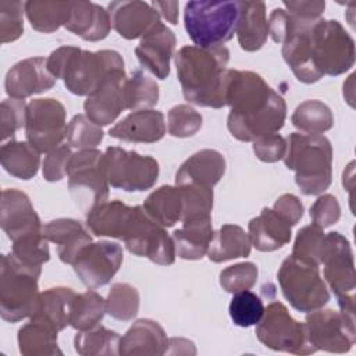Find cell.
<instances>
[{
	"label": "cell",
	"mask_w": 356,
	"mask_h": 356,
	"mask_svg": "<svg viewBox=\"0 0 356 356\" xmlns=\"http://www.w3.org/2000/svg\"><path fill=\"white\" fill-rule=\"evenodd\" d=\"M282 57L299 82L314 83L337 76L355 64V40L337 19H313L295 25L282 43Z\"/></svg>",
	"instance_id": "1"
},
{
	"label": "cell",
	"mask_w": 356,
	"mask_h": 356,
	"mask_svg": "<svg viewBox=\"0 0 356 356\" xmlns=\"http://www.w3.org/2000/svg\"><path fill=\"white\" fill-rule=\"evenodd\" d=\"M225 106L228 131L241 142L277 134L286 118L284 97L253 71L227 70Z\"/></svg>",
	"instance_id": "2"
},
{
	"label": "cell",
	"mask_w": 356,
	"mask_h": 356,
	"mask_svg": "<svg viewBox=\"0 0 356 356\" xmlns=\"http://www.w3.org/2000/svg\"><path fill=\"white\" fill-rule=\"evenodd\" d=\"M228 61L225 46L181 47L175 54V67L185 100L200 107H224Z\"/></svg>",
	"instance_id": "3"
},
{
	"label": "cell",
	"mask_w": 356,
	"mask_h": 356,
	"mask_svg": "<svg viewBox=\"0 0 356 356\" xmlns=\"http://www.w3.org/2000/svg\"><path fill=\"white\" fill-rule=\"evenodd\" d=\"M46 65L56 81H64L72 95L88 97L111 72L124 70V60L115 50L89 51L74 46H61L50 53Z\"/></svg>",
	"instance_id": "4"
},
{
	"label": "cell",
	"mask_w": 356,
	"mask_h": 356,
	"mask_svg": "<svg viewBox=\"0 0 356 356\" xmlns=\"http://www.w3.org/2000/svg\"><path fill=\"white\" fill-rule=\"evenodd\" d=\"M284 164L295 171V182L307 196L321 195L332 181V146L324 135L293 132L286 139Z\"/></svg>",
	"instance_id": "5"
},
{
	"label": "cell",
	"mask_w": 356,
	"mask_h": 356,
	"mask_svg": "<svg viewBox=\"0 0 356 356\" xmlns=\"http://www.w3.org/2000/svg\"><path fill=\"white\" fill-rule=\"evenodd\" d=\"M40 273L42 266L22 263L11 253L1 256L0 314L4 321L17 323L33 314L40 293Z\"/></svg>",
	"instance_id": "6"
},
{
	"label": "cell",
	"mask_w": 356,
	"mask_h": 356,
	"mask_svg": "<svg viewBox=\"0 0 356 356\" xmlns=\"http://www.w3.org/2000/svg\"><path fill=\"white\" fill-rule=\"evenodd\" d=\"M239 19L238 1H188L184 24L189 39L197 47H218L231 40Z\"/></svg>",
	"instance_id": "7"
},
{
	"label": "cell",
	"mask_w": 356,
	"mask_h": 356,
	"mask_svg": "<svg viewBox=\"0 0 356 356\" xmlns=\"http://www.w3.org/2000/svg\"><path fill=\"white\" fill-rule=\"evenodd\" d=\"M68 189L76 207L88 214L108 197L104 153L83 149L74 153L67 167Z\"/></svg>",
	"instance_id": "8"
},
{
	"label": "cell",
	"mask_w": 356,
	"mask_h": 356,
	"mask_svg": "<svg viewBox=\"0 0 356 356\" xmlns=\"http://www.w3.org/2000/svg\"><path fill=\"white\" fill-rule=\"evenodd\" d=\"M278 284L289 305L302 313L321 309L330 300V292L320 275L318 266L288 256L277 271Z\"/></svg>",
	"instance_id": "9"
},
{
	"label": "cell",
	"mask_w": 356,
	"mask_h": 356,
	"mask_svg": "<svg viewBox=\"0 0 356 356\" xmlns=\"http://www.w3.org/2000/svg\"><path fill=\"white\" fill-rule=\"evenodd\" d=\"M256 337L267 348L293 355H312L314 346L307 339L305 323L295 320L278 300L264 307L263 317L256 324Z\"/></svg>",
	"instance_id": "10"
},
{
	"label": "cell",
	"mask_w": 356,
	"mask_h": 356,
	"mask_svg": "<svg viewBox=\"0 0 356 356\" xmlns=\"http://www.w3.org/2000/svg\"><path fill=\"white\" fill-rule=\"evenodd\" d=\"M104 164L108 184L127 192H142L153 188L160 172L156 159L118 146L106 149Z\"/></svg>",
	"instance_id": "11"
},
{
	"label": "cell",
	"mask_w": 356,
	"mask_h": 356,
	"mask_svg": "<svg viewBox=\"0 0 356 356\" xmlns=\"http://www.w3.org/2000/svg\"><path fill=\"white\" fill-rule=\"evenodd\" d=\"M128 252L139 257H147L160 266H170L175 261V245L164 227L153 221L142 206H134V217L124 236Z\"/></svg>",
	"instance_id": "12"
},
{
	"label": "cell",
	"mask_w": 356,
	"mask_h": 356,
	"mask_svg": "<svg viewBox=\"0 0 356 356\" xmlns=\"http://www.w3.org/2000/svg\"><path fill=\"white\" fill-rule=\"evenodd\" d=\"M25 136L40 153L58 147L67 135L65 108L51 97L33 99L26 104Z\"/></svg>",
	"instance_id": "13"
},
{
	"label": "cell",
	"mask_w": 356,
	"mask_h": 356,
	"mask_svg": "<svg viewBox=\"0 0 356 356\" xmlns=\"http://www.w3.org/2000/svg\"><path fill=\"white\" fill-rule=\"evenodd\" d=\"M305 327L307 339L316 350L345 353L356 341L355 314L321 307L306 316Z\"/></svg>",
	"instance_id": "14"
},
{
	"label": "cell",
	"mask_w": 356,
	"mask_h": 356,
	"mask_svg": "<svg viewBox=\"0 0 356 356\" xmlns=\"http://www.w3.org/2000/svg\"><path fill=\"white\" fill-rule=\"evenodd\" d=\"M124 260L121 245L110 241L92 242L72 263L74 271L88 288H99L111 281Z\"/></svg>",
	"instance_id": "15"
},
{
	"label": "cell",
	"mask_w": 356,
	"mask_h": 356,
	"mask_svg": "<svg viewBox=\"0 0 356 356\" xmlns=\"http://www.w3.org/2000/svg\"><path fill=\"white\" fill-rule=\"evenodd\" d=\"M324 278L338 300L355 296L356 275L353 252L349 241L339 232L325 234V246L321 259Z\"/></svg>",
	"instance_id": "16"
},
{
	"label": "cell",
	"mask_w": 356,
	"mask_h": 356,
	"mask_svg": "<svg viewBox=\"0 0 356 356\" xmlns=\"http://www.w3.org/2000/svg\"><path fill=\"white\" fill-rule=\"evenodd\" d=\"M0 225L11 242L43 234V225L26 193L18 189H3Z\"/></svg>",
	"instance_id": "17"
},
{
	"label": "cell",
	"mask_w": 356,
	"mask_h": 356,
	"mask_svg": "<svg viewBox=\"0 0 356 356\" xmlns=\"http://www.w3.org/2000/svg\"><path fill=\"white\" fill-rule=\"evenodd\" d=\"M125 70L111 72L102 85L86 97L83 103L85 115L99 127L108 125L127 110Z\"/></svg>",
	"instance_id": "18"
},
{
	"label": "cell",
	"mask_w": 356,
	"mask_h": 356,
	"mask_svg": "<svg viewBox=\"0 0 356 356\" xmlns=\"http://www.w3.org/2000/svg\"><path fill=\"white\" fill-rule=\"evenodd\" d=\"M177 39L174 32L161 21L152 26L135 49L139 64L159 79L170 75V61L174 56Z\"/></svg>",
	"instance_id": "19"
},
{
	"label": "cell",
	"mask_w": 356,
	"mask_h": 356,
	"mask_svg": "<svg viewBox=\"0 0 356 356\" xmlns=\"http://www.w3.org/2000/svg\"><path fill=\"white\" fill-rule=\"evenodd\" d=\"M56 78L49 72L46 58L29 57L14 64L6 74V93L14 99H25L32 95L50 90Z\"/></svg>",
	"instance_id": "20"
},
{
	"label": "cell",
	"mask_w": 356,
	"mask_h": 356,
	"mask_svg": "<svg viewBox=\"0 0 356 356\" xmlns=\"http://www.w3.org/2000/svg\"><path fill=\"white\" fill-rule=\"evenodd\" d=\"M111 26L115 32L128 40L142 38L152 26L160 22L159 13L150 3L111 1L107 7Z\"/></svg>",
	"instance_id": "21"
},
{
	"label": "cell",
	"mask_w": 356,
	"mask_h": 356,
	"mask_svg": "<svg viewBox=\"0 0 356 356\" xmlns=\"http://www.w3.org/2000/svg\"><path fill=\"white\" fill-rule=\"evenodd\" d=\"M165 118L159 110H139L110 128L111 138L132 143H154L165 135Z\"/></svg>",
	"instance_id": "22"
},
{
	"label": "cell",
	"mask_w": 356,
	"mask_h": 356,
	"mask_svg": "<svg viewBox=\"0 0 356 356\" xmlns=\"http://www.w3.org/2000/svg\"><path fill=\"white\" fill-rule=\"evenodd\" d=\"M168 338L164 328L153 320H136L120 341V355L160 356L165 355Z\"/></svg>",
	"instance_id": "23"
},
{
	"label": "cell",
	"mask_w": 356,
	"mask_h": 356,
	"mask_svg": "<svg viewBox=\"0 0 356 356\" xmlns=\"http://www.w3.org/2000/svg\"><path fill=\"white\" fill-rule=\"evenodd\" d=\"M225 159L214 149H203L186 159L175 174V185L195 184L213 189L225 172Z\"/></svg>",
	"instance_id": "24"
},
{
	"label": "cell",
	"mask_w": 356,
	"mask_h": 356,
	"mask_svg": "<svg viewBox=\"0 0 356 356\" xmlns=\"http://www.w3.org/2000/svg\"><path fill=\"white\" fill-rule=\"evenodd\" d=\"M64 28L88 42L107 38L111 29L108 11L92 1H71L70 17Z\"/></svg>",
	"instance_id": "25"
},
{
	"label": "cell",
	"mask_w": 356,
	"mask_h": 356,
	"mask_svg": "<svg viewBox=\"0 0 356 356\" xmlns=\"http://www.w3.org/2000/svg\"><path fill=\"white\" fill-rule=\"evenodd\" d=\"M43 236L57 245V254L65 264H72L83 248L92 243V236L74 218H56L43 225Z\"/></svg>",
	"instance_id": "26"
},
{
	"label": "cell",
	"mask_w": 356,
	"mask_h": 356,
	"mask_svg": "<svg viewBox=\"0 0 356 356\" xmlns=\"http://www.w3.org/2000/svg\"><path fill=\"white\" fill-rule=\"evenodd\" d=\"M134 217V207L121 200H106L86 214V227L96 236L124 239Z\"/></svg>",
	"instance_id": "27"
},
{
	"label": "cell",
	"mask_w": 356,
	"mask_h": 356,
	"mask_svg": "<svg viewBox=\"0 0 356 356\" xmlns=\"http://www.w3.org/2000/svg\"><path fill=\"white\" fill-rule=\"evenodd\" d=\"M252 245L260 252H274L291 241V225L273 209L264 207L248 224Z\"/></svg>",
	"instance_id": "28"
},
{
	"label": "cell",
	"mask_w": 356,
	"mask_h": 356,
	"mask_svg": "<svg viewBox=\"0 0 356 356\" xmlns=\"http://www.w3.org/2000/svg\"><path fill=\"white\" fill-rule=\"evenodd\" d=\"M214 231L211 216L182 220V227L172 232L175 253L184 260H199L209 249Z\"/></svg>",
	"instance_id": "29"
},
{
	"label": "cell",
	"mask_w": 356,
	"mask_h": 356,
	"mask_svg": "<svg viewBox=\"0 0 356 356\" xmlns=\"http://www.w3.org/2000/svg\"><path fill=\"white\" fill-rule=\"evenodd\" d=\"M239 19L236 25L238 43L245 51L260 50L268 38V21L263 1H238Z\"/></svg>",
	"instance_id": "30"
},
{
	"label": "cell",
	"mask_w": 356,
	"mask_h": 356,
	"mask_svg": "<svg viewBox=\"0 0 356 356\" xmlns=\"http://www.w3.org/2000/svg\"><path fill=\"white\" fill-rule=\"evenodd\" d=\"M75 292L68 286H53L39 293L31 320L40 321L57 332L70 325L71 305Z\"/></svg>",
	"instance_id": "31"
},
{
	"label": "cell",
	"mask_w": 356,
	"mask_h": 356,
	"mask_svg": "<svg viewBox=\"0 0 356 356\" xmlns=\"http://www.w3.org/2000/svg\"><path fill=\"white\" fill-rule=\"evenodd\" d=\"M252 250L249 234L236 224H224L217 232L207 249V256L214 263H222L239 257H248Z\"/></svg>",
	"instance_id": "32"
},
{
	"label": "cell",
	"mask_w": 356,
	"mask_h": 356,
	"mask_svg": "<svg viewBox=\"0 0 356 356\" xmlns=\"http://www.w3.org/2000/svg\"><path fill=\"white\" fill-rule=\"evenodd\" d=\"M0 163L10 175L28 181L38 174L40 152L29 142L10 139L0 147Z\"/></svg>",
	"instance_id": "33"
},
{
	"label": "cell",
	"mask_w": 356,
	"mask_h": 356,
	"mask_svg": "<svg viewBox=\"0 0 356 356\" xmlns=\"http://www.w3.org/2000/svg\"><path fill=\"white\" fill-rule=\"evenodd\" d=\"M146 214L164 228L174 227L182 218V197L179 189L163 185L153 191L142 204Z\"/></svg>",
	"instance_id": "34"
},
{
	"label": "cell",
	"mask_w": 356,
	"mask_h": 356,
	"mask_svg": "<svg viewBox=\"0 0 356 356\" xmlns=\"http://www.w3.org/2000/svg\"><path fill=\"white\" fill-rule=\"evenodd\" d=\"M18 348L25 356L63 355L57 345V331L49 325L31 320L18 330Z\"/></svg>",
	"instance_id": "35"
},
{
	"label": "cell",
	"mask_w": 356,
	"mask_h": 356,
	"mask_svg": "<svg viewBox=\"0 0 356 356\" xmlns=\"http://www.w3.org/2000/svg\"><path fill=\"white\" fill-rule=\"evenodd\" d=\"M71 1H36L25 3V15L31 26L42 33H51L68 21Z\"/></svg>",
	"instance_id": "36"
},
{
	"label": "cell",
	"mask_w": 356,
	"mask_h": 356,
	"mask_svg": "<svg viewBox=\"0 0 356 356\" xmlns=\"http://www.w3.org/2000/svg\"><path fill=\"white\" fill-rule=\"evenodd\" d=\"M118 332L103 325H96L86 331H78L74 337V348L81 356H100V355H120Z\"/></svg>",
	"instance_id": "37"
},
{
	"label": "cell",
	"mask_w": 356,
	"mask_h": 356,
	"mask_svg": "<svg viewBox=\"0 0 356 356\" xmlns=\"http://www.w3.org/2000/svg\"><path fill=\"white\" fill-rule=\"evenodd\" d=\"M106 313V299L102 295L92 289L76 293L71 305L70 325L76 331L90 330L99 325Z\"/></svg>",
	"instance_id": "38"
},
{
	"label": "cell",
	"mask_w": 356,
	"mask_h": 356,
	"mask_svg": "<svg viewBox=\"0 0 356 356\" xmlns=\"http://www.w3.org/2000/svg\"><path fill=\"white\" fill-rule=\"evenodd\" d=\"M291 122L303 134L320 135L332 128L334 115L325 103L312 99L305 100L295 108Z\"/></svg>",
	"instance_id": "39"
},
{
	"label": "cell",
	"mask_w": 356,
	"mask_h": 356,
	"mask_svg": "<svg viewBox=\"0 0 356 356\" xmlns=\"http://www.w3.org/2000/svg\"><path fill=\"white\" fill-rule=\"evenodd\" d=\"M127 110H149L159 102V85L140 70L132 72L125 86Z\"/></svg>",
	"instance_id": "40"
},
{
	"label": "cell",
	"mask_w": 356,
	"mask_h": 356,
	"mask_svg": "<svg viewBox=\"0 0 356 356\" xmlns=\"http://www.w3.org/2000/svg\"><path fill=\"white\" fill-rule=\"evenodd\" d=\"M140 296L135 286L127 282L113 284L106 299L107 313L120 321L132 320L139 312Z\"/></svg>",
	"instance_id": "41"
},
{
	"label": "cell",
	"mask_w": 356,
	"mask_h": 356,
	"mask_svg": "<svg viewBox=\"0 0 356 356\" xmlns=\"http://www.w3.org/2000/svg\"><path fill=\"white\" fill-rule=\"evenodd\" d=\"M325 246V234L324 229L316 224L306 225L298 231L293 248H292V256L310 263L320 266L323 253Z\"/></svg>",
	"instance_id": "42"
},
{
	"label": "cell",
	"mask_w": 356,
	"mask_h": 356,
	"mask_svg": "<svg viewBox=\"0 0 356 356\" xmlns=\"http://www.w3.org/2000/svg\"><path fill=\"white\" fill-rule=\"evenodd\" d=\"M232 295L228 309L232 323L243 328L256 325L264 313L261 298L249 289Z\"/></svg>",
	"instance_id": "43"
},
{
	"label": "cell",
	"mask_w": 356,
	"mask_h": 356,
	"mask_svg": "<svg viewBox=\"0 0 356 356\" xmlns=\"http://www.w3.org/2000/svg\"><path fill=\"white\" fill-rule=\"evenodd\" d=\"M103 131L99 125L92 122L86 115L76 114L67 125V142L70 147L83 150L96 149L103 140Z\"/></svg>",
	"instance_id": "44"
},
{
	"label": "cell",
	"mask_w": 356,
	"mask_h": 356,
	"mask_svg": "<svg viewBox=\"0 0 356 356\" xmlns=\"http://www.w3.org/2000/svg\"><path fill=\"white\" fill-rule=\"evenodd\" d=\"M259 277V268L252 261L228 266L220 273V285L228 293L250 289Z\"/></svg>",
	"instance_id": "45"
},
{
	"label": "cell",
	"mask_w": 356,
	"mask_h": 356,
	"mask_svg": "<svg viewBox=\"0 0 356 356\" xmlns=\"http://www.w3.org/2000/svg\"><path fill=\"white\" fill-rule=\"evenodd\" d=\"M203 117L189 104L174 106L168 111V134L175 138H189L202 128Z\"/></svg>",
	"instance_id": "46"
},
{
	"label": "cell",
	"mask_w": 356,
	"mask_h": 356,
	"mask_svg": "<svg viewBox=\"0 0 356 356\" xmlns=\"http://www.w3.org/2000/svg\"><path fill=\"white\" fill-rule=\"evenodd\" d=\"M25 3L0 1V40L3 44L17 40L24 33Z\"/></svg>",
	"instance_id": "47"
},
{
	"label": "cell",
	"mask_w": 356,
	"mask_h": 356,
	"mask_svg": "<svg viewBox=\"0 0 356 356\" xmlns=\"http://www.w3.org/2000/svg\"><path fill=\"white\" fill-rule=\"evenodd\" d=\"M26 104L22 99L8 97L0 104V134L1 142L14 139L18 129L25 127Z\"/></svg>",
	"instance_id": "48"
},
{
	"label": "cell",
	"mask_w": 356,
	"mask_h": 356,
	"mask_svg": "<svg viewBox=\"0 0 356 356\" xmlns=\"http://www.w3.org/2000/svg\"><path fill=\"white\" fill-rule=\"evenodd\" d=\"M47 242L49 241L43 236V234L13 242L11 254L22 263L31 266H42L50 259Z\"/></svg>",
	"instance_id": "49"
},
{
	"label": "cell",
	"mask_w": 356,
	"mask_h": 356,
	"mask_svg": "<svg viewBox=\"0 0 356 356\" xmlns=\"http://www.w3.org/2000/svg\"><path fill=\"white\" fill-rule=\"evenodd\" d=\"M341 217V206L334 195H320L310 207V218L313 224L323 229L335 224Z\"/></svg>",
	"instance_id": "50"
},
{
	"label": "cell",
	"mask_w": 356,
	"mask_h": 356,
	"mask_svg": "<svg viewBox=\"0 0 356 356\" xmlns=\"http://www.w3.org/2000/svg\"><path fill=\"white\" fill-rule=\"evenodd\" d=\"M74 153L67 145H60L47 153L43 161V178L47 182H58L67 175V167Z\"/></svg>",
	"instance_id": "51"
},
{
	"label": "cell",
	"mask_w": 356,
	"mask_h": 356,
	"mask_svg": "<svg viewBox=\"0 0 356 356\" xmlns=\"http://www.w3.org/2000/svg\"><path fill=\"white\" fill-rule=\"evenodd\" d=\"M256 157L264 163H275L284 159L286 153V139L280 134L266 135L253 140Z\"/></svg>",
	"instance_id": "52"
},
{
	"label": "cell",
	"mask_w": 356,
	"mask_h": 356,
	"mask_svg": "<svg viewBox=\"0 0 356 356\" xmlns=\"http://www.w3.org/2000/svg\"><path fill=\"white\" fill-rule=\"evenodd\" d=\"M277 214H280L291 227L296 225L299 222V220L303 216V204L299 200L298 196L292 195V193H284L281 195L274 206L271 207Z\"/></svg>",
	"instance_id": "53"
},
{
	"label": "cell",
	"mask_w": 356,
	"mask_h": 356,
	"mask_svg": "<svg viewBox=\"0 0 356 356\" xmlns=\"http://www.w3.org/2000/svg\"><path fill=\"white\" fill-rule=\"evenodd\" d=\"M282 4L285 6L286 11L302 18H320L324 8L325 1L321 0H300V1H286L284 0Z\"/></svg>",
	"instance_id": "54"
},
{
	"label": "cell",
	"mask_w": 356,
	"mask_h": 356,
	"mask_svg": "<svg viewBox=\"0 0 356 356\" xmlns=\"http://www.w3.org/2000/svg\"><path fill=\"white\" fill-rule=\"evenodd\" d=\"M150 4L159 13V15L167 19V22L172 25L178 24V1H152Z\"/></svg>",
	"instance_id": "55"
},
{
	"label": "cell",
	"mask_w": 356,
	"mask_h": 356,
	"mask_svg": "<svg viewBox=\"0 0 356 356\" xmlns=\"http://www.w3.org/2000/svg\"><path fill=\"white\" fill-rule=\"evenodd\" d=\"M167 355H195L196 349L192 341L185 338H168Z\"/></svg>",
	"instance_id": "56"
}]
</instances>
